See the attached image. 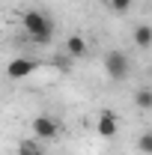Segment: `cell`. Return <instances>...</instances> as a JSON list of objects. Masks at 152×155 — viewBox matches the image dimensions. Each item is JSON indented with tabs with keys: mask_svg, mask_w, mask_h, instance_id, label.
Returning a JSON list of instances; mask_svg holds the SVG:
<instances>
[{
	"mask_svg": "<svg viewBox=\"0 0 152 155\" xmlns=\"http://www.w3.org/2000/svg\"><path fill=\"white\" fill-rule=\"evenodd\" d=\"M24 30H27V36L33 39L36 45H48V42L54 39V30H57V24H54V18H51L48 12L27 9V12H24Z\"/></svg>",
	"mask_w": 152,
	"mask_h": 155,
	"instance_id": "cell-1",
	"label": "cell"
},
{
	"mask_svg": "<svg viewBox=\"0 0 152 155\" xmlns=\"http://www.w3.org/2000/svg\"><path fill=\"white\" fill-rule=\"evenodd\" d=\"M104 72L111 81H125L128 72H131V60L125 51H107L104 54Z\"/></svg>",
	"mask_w": 152,
	"mask_h": 155,
	"instance_id": "cell-2",
	"label": "cell"
},
{
	"mask_svg": "<svg viewBox=\"0 0 152 155\" xmlns=\"http://www.w3.org/2000/svg\"><path fill=\"white\" fill-rule=\"evenodd\" d=\"M36 69H39V60H33V57H15V60H9V66H6V78H9V81H24V78L33 75Z\"/></svg>",
	"mask_w": 152,
	"mask_h": 155,
	"instance_id": "cell-3",
	"label": "cell"
},
{
	"mask_svg": "<svg viewBox=\"0 0 152 155\" xmlns=\"http://www.w3.org/2000/svg\"><path fill=\"white\" fill-rule=\"evenodd\" d=\"M33 134L39 137V140H54V137L60 134V122L54 119V116H48V114H39L33 116Z\"/></svg>",
	"mask_w": 152,
	"mask_h": 155,
	"instance_id": "cell-4",
	"label": "cell"
},
{
	"mask_svg": "<svg viewBox=\"0 0 152 155\" xmlns=\"http://www.w3.org/2000/svg\"><path fill=\"white\" fill-rule=\"evenodd\" d=\"M95 131L101 137H114L116 131H119V119H116L114 110H101L98 114V119H95Z\"/></svg>",
	"mask_w": 152,
	"mask_h": 155,
	"instance_id": "cell-5",
	"label": "cell"
},
{
	"mask_svg": "<svg viewBox=\"0 0 152 155\" xmlns=\"http://www.w3.org/2000/svg\"><path fill=\"white\" fill-rule=\"evenodd\" d=\"M90 54V45H87V39L81 36V33H72V36L66 39V57L72 60H81Z\"/></svg>",
	"mask_w": 152,
	"mask_h": 155,
	"instance_id": "cell-6",
	"label": "cell"
},
{
	"mask_svg": "<svg viewBox=\"0 0 152 155\" xmlns=\"http://www.w3.org/2000/svg\"><path fill=\"white\" fill-rule=\"evenodd\" d=\"M134 45L143 48V51L152 45V27L149 24H137V27H134Z\"/></svg>",
	"mask_w": 152,
	"mask_h": 155,
	"instance_id": "cell-7",
	"label": "cell"
},
{
	"mask_svg": "<svg viewBox=\"0 0 152 155\" xmlns=\"http://www.w3.org/2000/svg\"><path fill=\"white\" fill-rule=\"evenodd\" d=\"M18 155H48L45 152V146L39 143V140H33V137H24L18 143Z\"/></svg>",
	"mask_w": 152,
	"mask_h": 155,
	"instance_id": "cell-8",
	"label": "cell"
},
{
	"mask_svg": "<svg viewBox=\"0 0 152 155\" xmlns=\"http://www.w3.org/2000/svg\"><path fill=\"white\" fill-rule=\"evenodd\" d=\"M134 104H137L140 110H149V107H152V90H137V96H134Z\"/></svg>",
	"mask_w": 152,
	"mask_h": 155,
	"instance_id": "cell-9",
	"label": "cell"
},
{
	"mask_svg": "<svg viewBox=\"0 0 152 155\" xmlns=\"http://www.w3.org/2000/svg\"><path fill=\"white\" fill-rule=\"evenodd\" d=\"M137 149H140V155H152V131H143V134H140Z\"/></svg>",
	"mask_w": 152,
	"mask_h": 155,
	"instance_id": "cell-10",
	"label": "cell"
},
{
	"mask_svg": "<svg viewBox=\"0 0 152 155\" xmlns=\"http://www.w3.org/2000/svg\"><path fill=\"white\" fill-rule=\"evenodd\" d=\"M131 3H134V0H107V6H111L114 12H119V15H122V12H128V9H131Z\"/></svg>",
	"mask_w": 152,
	"mask_h": 155,
	"instance_id": "cell-11",
	"label": "cell"
},
{
	"mask_svg": "<svg viewBox=\"0 0 152 155\" xmlns=\"http://www.w3.org/2000/svg\"><path fill=\"white\" fill-rule=\"evenodd\" d=\"M54 66H57L60 72H69V69H72V57H66V54H63V57H54Z\"/></svg>",
	"mask_w": 152,
	"mask_h": 155,
	"instance_id": "cell-12",
	"label": "cell"
}]
</instances>
